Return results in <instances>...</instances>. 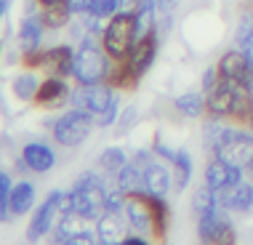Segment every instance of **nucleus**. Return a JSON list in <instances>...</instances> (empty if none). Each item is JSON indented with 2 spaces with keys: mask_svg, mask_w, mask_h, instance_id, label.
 Wrapping results in <instances>:
<instances>
[{
  "mask_svg": "<svg viewBox=\"0 0 253 245\" xmlns=\"http://www.w3.org/2000/svg\"><path fill=\"white\" fill-rule=\"evenodd\" d=\"M123 216L128 221V229L139 235H152L157 243H166L168 227H170V208L166 197H157L149 192H133L126 197Z\"/></svg>",
  "mask_w": 253,
  "mask_h": 245,
  "instance_id": "1",
  "label": "nucleus"
},
{
  "mask_svg": "<svg viewBox=\"0 0 253 245\" xmlns=\"http://www.w3.org/2000/svg\"><path fill=\"white\" fill-rule=\"evenodd\" d=\"M115 61L109 59V53L104 51L101 40L96 35H88L78 43V53H75V70L72 80L78 85H99L109 80Z\"/></svg>",
  "mask_w": 253,
  "mask_h": 245,
  "instance_id": "2",
  "label": "nucleus"
},
{
  "mask_svg": "<svg viewBox=\"0 0 253 245\" xmlns=\"http://www.w3.org/2000/svg\"><path fill=\"white\" fill-rule=\"evenodd\" d=\"M99 40H101V45H104V51L109 53V59H112V61H126L128 56H131L136 40H139L136 13L118 11L115 16H109Z\"/></svg>",
  "mask_w": 253,
  "mask_h": 245,
  "instance_id": "3",
  "label": "nucleus"
},
{
  "mask_svg": "<svg viewBox=\"0 0 253 245\" xmlns=\"http://www.w3.org/2000/svg\"><path fill=\"white\" fill-rule=\"evenodd\" d=\"M72 208L80 210L85 219L96 221L104 213V200H107V184L101 181L99 173L85 171L83 176H78L72 184Z\"/></svg>",
  "mask_w": 253,
  "mask_h": 245,
  "instance_id": "4",
  "label": "nucleus"
},
{
  "mask_svg": "<svg viewBox=\"0 0 253 245\" xmlns=\"http://www.w3.org/2000/svg\"><path fill=\"white\" fill-rule=\"evenodd\" d=\"M96 128V120H93L91 112L80 110V107H72V110L61 112L56 120L51 122V136L59 147H80L83 141L91 136V131Z\"/></svg>",
  "mask_w": 253,
  "mask_h": 245,
  "instance_id": "5",
  "label": "nucleus"
},
{
  "mask_svg": "<svg viewBox=\"0 0 253 245\" xmlns=\"http://www.w3.org/2000/svg\"><path fill=\"white\" fill-rule=\"evenodd\" d=\"M213 155L245 171V165L253 160V131L229 122L224 136L218 139V144L213 147Z\"/></svg>",
  "mask_w": 253,
  "mask_h": 245,
  "instance_id": "6",
  "label": "nucleus"
},
{
  "mask_svg": "<svg viewBox=\"0 0 253 245\" xmlns=\"http://www.w3.org/2000/svg\"><path fill=\"white\" fill-rule=\"evenodd\" d=\"M197 237L203 245H237V229L224 208H216L197 219Z\"/></svg>",
  "mask_w": 253,
  "mask_h": 245,
  "instance_id": "7",
  "label": "nucleus"
},
{
  "mask_svg": "<svg viewBox=\"0 0 253 245\" xmlns=\"http://www.w3.org/2000/svg\"><path fill=\"white\" fill-rule=\"evenodd\" d=\"M59 200H61V189H53V192L45 197L35 210H32L30 227H27V240H30V243L43 240V237L51 235V229L56 227L59 213H61V210H59Z\"/></svg>",
  "mask_w": 253,
  "mask_h": 245,
  "instance_id": "8",
  "label": "nucleus"
},
{
  "mask_svg": "<svg viewBox=\"0 0 253 245\" xmlns=\"http://www.w3.org/2000/svg\"><path fill=\"white\" fill-rule=\"evenodd\" d=\"M112 101H118V91H115L109 83H99V85H78L72 91L70 104L80 107V110L91 112L93 118H96V115L104 112Z\"/></svg>",
  "mask_w": 253,
  "mask_h": 245,
  "instance_id": "9",
  "label": "nucleus"
},
{
  "mask_svg": "<svg viewBox=\"0 0 253 245\" xmlns=\"http://www.w3.org/2000/svg\"><path fill=\"white\" fill-rule=\"evenodd\" d=\"M216 70L221 75V80H229V83H237V85H248L253 83V64L248 59V53L243 48H229L224 51L216 61Z\"/></svg>",
  "mask_w": 253,
  "mask_h": 245,
  "instance_id": "10",
  "label": "nucleus"
},
{
  "mask_svg": "<svg viewBox=\"0 0 253 245\" xmlns=\"http://www.w3.org/2000/svg\"><path fill=\"white\" fill-rule=\"evenodd\" d=\"M243 85L229 83V80H218V83L205 93V107H208V118H218V120H232L237 104V93Z\"/></svg>",
  "mask_w": 253,
  "mask_h": 245,
  "instance_id": "11",
  "label": "nucleus"
},
{
  "mask_svg": "<svg viewBox=\"0 0 253 245\" xmlns=\"http://www.w3.org/2000/svg\"><path fill=\"white\" fill-rule=\"evenodd\" d=\"M157 51H160V35H157V30L147 32V35H141L139 40H136L131 56L126 59V64L131 67V72L136 75V80L141 83V78L152 70L155 59H157Z\"/></svg>",
  "mask_w": 253,
  "mask_h": 245,
  "instance_id": "12",
  "label": "nucleus"
},
{
  "mask_svg": "<svg viewBox=\"0 0 253 245\" xmlns=\"http://www.w3.org/2000/svg\"><path fill=\"white\" fill-rule=\"evenodd\" d=\"M75 53H78V45L72 43H59V45H51V48H43L40 70L45 75H53V78H72Z\"/></svg>",
  "mask_w": 253,
  "mask_h": 245,
  "instance_id": "13",
  "label": "nucleus"
},
{
  "mask_svg": "<svg viewBox=\"0 0 253 245\" xmlns=\"http://www.w3.org/2000/svg\"><path fill=\"white\" fill-rule=\"evenodd\" d=\"M70 99H72V88L67 83V78L45 75V78L40 80V88H38L32 104H38L40 110H59V107H64Z\"/></svg>",
  "mask_w": 253,
  "mask_h": 245,
  "instance_id": "14",
  "label": "nucleus"
},
{
  "mask_svg": "<svg viewBox=\"0 0 253 245\" xmlns=\"http://www.w3.org/2000/svg\"><path fill=\"white\" fill-rule=\"evenodd\" d=\"M141 171H144V192L157 195V197H166L170 192V187H173V168H170V163L152 155V160Z\"/></svg>",
  "mask_w": 253,
  "mask_h": 245,
  "instance_id": "15",
  "label": "nucleus"
},
{
  "mask_svg": "<svg viewBox=\"0 0 253 245\" xmlns=\"http://www.w3.org/2000/svg\"><path fill=\"white\" fill-rule=\"evenodd\" d=\"M218 205L229 213H248L253 210V181L243 179L227 189H218Z\"/></svg>",
  "mask_w": 253,
  "mask_h": 245,
  "instance_id": "16",
  "label": "nucleus"
},
{
  "mask_svg": "<svg viewBox=\"0 0 253 245\" xmlns=\"http://www.w3.org/2000/svg\"><path fill=\"white\" fill-rule=\"evenodd\" d=\"M203 176H205V184L218 192V189H227V187H232V184L243 181L245 179V171L213 155V158L208 160V165H205V173Z\"/></svg>",
  "mask_w": 253,
  "mask_h": 245,
  "instance_id": "17",
  "label": "nucleus"
},
{
  "mask_svg": "<svg viewBox=\"0 0 253 245\" xmlns=\"http://www.w3.org/2000/svg\"><path fill=\"white\" fill-rule=\"evenodd\" d=\"M88 229H91V219H85L80 210L72 208V210H64V213L59 216V221H56V227L51 229L48 240H51V245H61L75 235L88 232Z\"/></svg>",
  "mask_w": 253,
  "mask_h": 245,
  "instance_id": "18",
  "label": "nucleus"
},
{
  "mask_svg": "<svg viewBox=\"0 0 253 245\" xmlns=\"http://www.w3.org/2000/svg\"><path fill=\"white\" fill-rule=\"evenodd\" d=\"M22 165L35 173H48L56 165V152L45 141H27L22 147Z\"/></svg>",
  "mask_w": 253,
  "mask_h": 245,
  "instance_id": "19",
  "label": "nucleus"
},
{
  "mask_svg": "<svg viewBox=\"0 0 253 245\" xmlns=\"http://www.w3.org/2000/svg\"><path fill=\"white\" fill-rule=\"evenodd\" d=\"M126 216L115 213V210H104V213L96 219V237L101 245H120L123 237H126Z\"/></svg>",
  "mask_w": 253,
  "mask_h": 245,
  "instance_id": "20",
  "label": "nucleus"
},
{
  "mask_svg": "<svg viewBox=\"0 0 253 245\" xmlns=\"http://www.w3.org/2000/svg\"><path fill=\"white\" fill-rule=\"evenodd\" d=\"M43 32L45 27L40 22V13L35 16H24L19 22V30H16V43H19V53H27V51H35V48H43Z\"/></svg>",
  "mask_w": 253,
  "mask_h": 245,
  "instance_id": "21",
  "label": "nucleus"
},
{
  "mask_svg": "<svg viewBox=\"0 0 253 245\" xmlns=\"http://www.w3.org/2000/svg\"><path fill=\"white\" fill-rule=\"evenodd\" d=\"M173 110L187 120H200L208 115L205 107V91H184L173 99Z\"/></svg>",
  "mask_w": 253,
  "mask_h": 245,
  "instance_id": "22",
  "label": "nucleus"
},
{
  "mask_svg": "<svg viewBox=\"0 0 253 245\" xmlns=\"http://www.w3.org/2000/svg\"><path fill=\"white\" fill-rule=\"evenodd\" d=\"M35 210V184L16 181L11 189V216H24Z\"/></svg>",
  "mask_w": 253,
  "mask_h": 245,
  "instance_id": "23",
  "label": "nucleus"
},
{
  "mask_svg": "<svg viewBox=\"0 0 253 245\" xmlns=\"http://www.w3.org/2000/svg\"><path fill=\"white\" fill-rule=\"evenodd\" d=\"M115 184H118V189L123 195L141 192V189H144V171H141V165L131 158L126 165H123V171L115 176Z\"/></svg>",
  "mask_w": 253,
  "mask_h": 245,
  "instance_id": "24",
  "label": "nucleus"
},
{
  "mask_svg": "<svg viewBox=\"0 0 253 245\" xmlns=\"http://www.w3.org/2000/svg\"><path fill=\"white\" fill-rule=\"evenodd\" d=\"M72 11L67 3H56V5H45V8H40V22H43L45 30L56 32V30H64V27H70L72 22Z\"/></svg>",
  "mask_w": 253,
  "mask_h": 245,
  "instance_id": "25",
  "label": "nucleus"
},
{
  "mask_svg": "<svg viewBox=\"0 0 253 245\" xmlns=\"http://www.w3.org/2000/svg\"><path fill=\"white\" fill-rule=\"evenodd\" d=\"M38 88H40V80H38L35 70H24V72H19L16 78L11 80V93L19 101H35Z\"/></svg>",
  "mask_w": 253,
  "mask_h": 245,
  "instance_id": "26",
  "label": "nucleus"
},
{
  "mask_svg": "<svg viewBox=\"0 0 253 245\" xmlns=\"http://www.w3.org/2000/svg\"><path fill=\"white\" fill-rule=\"evenodd\" d=\"M170 168H173V184L179 189H187L189 181H192V171H195L192 155H189L187 149H176L173 160H170Z\"/></svg>",
  "mask_w": 253,
  "mask_h": 245,
  "instance_id": "27",
  "label": "nucleus"
},
{
  "mask_svg": "<svg viewBox=\"0 0 253 245\" xmlns=\"http://www.w3.org/2000/svg\"><path fill=\"white\" fill-rule=\"evenodd\" d=\"M216 208H221V205H218L216 189H211L208 184L197 187L195 195H192V213L197 216V219H203V216H208L211 210H216Z\"/></svg>",
  "mask_w": 253,
  "mask_h": 245,
  "instance_id": "28",
  "label": "nucleus"
},
{
  "mask_svg": "<svg viewBox=\"0 0 253 245\" xmlns=\"http://www.w3.org/2000/svg\"><path fill=\"white\" fill-rule=\"evenodd\" d=\"M128 160H131V158L126 155V149H123V147H107L104 152L99 155V168L107 176H112V179H115V176L123 171V165H126Z\"/></svg>",
  "mask_w": 253,
  "mask_h": 245,
  "instance_id": "29",
  "label": "nucleus"
},
{
  "mask_svg": "<svg viewBox=\"0 0 253 245\" xmlns=\"http://www.w3.org/2000/svg\"><path fill=\"white\" fill-rule=\"evenodd\" d=\"M235 45L243 51L253 48V11H245L235 27Z\"/></svg>",
  "mask_w": 253,
  "mask_h": 245,
  "instance_id": "30",
  "label": "nucleus"
},
{
  "mask_svg": "<svg viewBox=\"0 0 253 245\" xmlns=\"http://www.w3.org/2000/svg\"><path fill=\"white\" fill-rule=\"evenodd\" d=\"M11 189H13V181L5 171H0V224L8 221L11 216Z\"/></svg>",
  "mask_w": 253,
  "mask_h": 245,
  "instance_id": "31",
  "label": "nucleus"
},
{
  "mask_svg": "<svg viewBox=\"0 0 253 245\" xmlns=\"http://www.w3.org/2000/svg\"><path fill=\"white\" fill-rule=\"evenodd\" d=\"M118 11H120V0H93V5H91V16L104 19V22L109 16H115Z\"/></svg>",
  "mask_w": 253,
  "mask_h": 245,
  "instance_id": "32",
  "label": "nucleus"
},
{
  "mask_svg": "<svg viewBox=\"0 0 253 245\" xmlns=\"http://www.w3.org/2000/svg\"><path fill=\"white\" fill-rule=\"evenodd\" d=\"M96 128H109V125H118V120H120V99L118 101H112V104L107 107L101 115H96Z\"/></svg>",
  "mask_w": 253,
  "mask_h": 245,
  "instance_id": "33",
  "label": "nucleus"
},
{
  "mask_svg": "<svg viewBox=\"0 0 253 245\" xmlns=\"http://www.w3.org/2000/svg\"><path fill=\"white\" fill-rule=\"evenodd\" d=\"M218 80H221V75H218L216 64H213V67H208V70L203 72V80H200V91H205V93H208L211 88H213V85L218 83Z\"/></svg>",
  "mask_w": 253,
  "mask_h": 245,
  "instance_id": "34",
  "label": "nucleus"
},
{
  "mask_svg": "<svg viewBox=\"0 0 253 245\" xmlns=\"http://www.w3.org/2000/svg\"><path fill=\"white\" fill-rule=\"evenodd\" d=\"M61 245H101L99 243V237H96V232H80V235H75V237H70L67 243H61Z\"/></svg>",
  "mask_w": 253,
  "mask_h": 245,
  "instance_id": "35",
  "label": "nucleus"
},
{
  "mask_svg": "<svg viewBox=\"0 0 253 245\" xmlns=\"http://www.w3.org/2000/svg\"><path fill=\"white\" fill-rule=\"evenodd\" d=\"M67 5H70L72 16H85V13H91L93 0H67Z\"/></svg>",
  "mask_w": 253,
  "mask_h": 245,
  "instance_id": "36",
  "label": "nucleus"
},
{
  "mask_svg": "<svg viewBox=\"0 0 253 245\" xmlns=\"http://www.w3.org/2000/svg\"><path fill=\"white\" fill-rule=\"evenodd\" d=\"M147 5H157V0H120V11H141V8H147Z\"/></svg>",
  "mask_w": 253,
  "mask_h": 245,
  "instance_id": "37",
  "label": "nucleus"
},
{
  "mask_svg": "<svg viewBox=\"0 0 253 245\" xmlns=\"http://www.w3.org/2000/svg\"><path fill=\"white\" fill-rule=\"evenodd\" d=\"M133 120H139V112H136V107H128V110L120 115V120H118V128H120L123 133H126L128 128H131V122H133Z\"/></svg>",
  "mask_w": 253,
  "mask_h": 245,
  "instance_id": "38",
  "label": "nucleus"
},
{
  "mask_svg": "<svg viewBox=\"0 0 253 245\" xmlns=\"http://www.w3.org/2000/svg\"><path fill=\"white\" fill-rule=\"evenodd\" d=\"M120 245H152V243H149L144 235L133 232V235H126V237H123V243H120Z\"/></svg>",
  "mask_w": 253,
  "mask_h": 245,
  "instance_id": "39",
  "label": "nucleus"
},
{
  "mask_svg": "<svg viewBox=\"0 0 253 245\" xmlns=\"http://www.w3.org/2000/svg\"><path fill=\"white\" fill-rule=\"evenodd\" d=\"M40 8H45V5H56V3H67V0H38Z\"/></svg>",
  "mask_w": 253,
  "mask_h": 245,
  "instance_id": "40",
  "label": "nucleus"
},
{
  "mask_svg": "<svg viewBox=\"0 0 253 245\" xmlns=\"http://www.w3.org/2000/svg\"><path fill=\"white\" fill-rule=\"evenodd\" d=\"M8 5H11V3H8V0H0V19H3V16H5V11H8Z\"/></svg>",
  "mask_w": 253,
  "mask_h": 245,
  "instance_id": "41",
  "label": "nucleus"
},
{
  "mask_svg": "<svg viewBox=\"0 0 253 245\" xmlns=\"http://www.w3.org/2000/svg\"><path fill=\"white\" fill-rule=\"evenodd\" d=\"M245 173H248V179L253 181V160L248 163V165H245Z\"/></svg>",
  "mask_w": 253,
  "mask_h": 245,
  "instance_id": "42",
  "label": "nucleus"
},
{
  "mask_svg": "<svg viewBox=\"0 0 253 245\" xmlns=\"http://www.w3.org/2000/svg\"><path fill=\"white\" fill-rule=\"evenodd\" d=\"M245 53H248V59H251V64H253V48H251V51H245Z\"/></svg>",
  "mask_w": 253,
  "mask_h": 245,
  "instance_id": "43",
  "label": "nucleus"
},
{
  "mask_svg": "<svg viewBox=\"0 0 253 245\" xmlns=\"http://www.w3.org/2000/svg\"><path fill=\"white\" fill-rule=\"evenodd\" d=\"M0 56H3V40H0Z\"/></svg>",
  "mask_w": 253,
  "mask_h": 245,
  "instance_id": "44",
  "label": "nucleus"
},
{
  "mask_svg": "<svg viewBox=\"0 0 253 245\" xmlns=\"http://www.w3.org/2000/svg\"><path fill=\"white\" fill-rule=\"evenodd\" d=\"M251 93H253V83H251Z\"/></svg>",
  "mask_w": 253,
  "mask_h": 245,
  "instance_id": "45",
  "label": "nucleus"
}]
</instances>
